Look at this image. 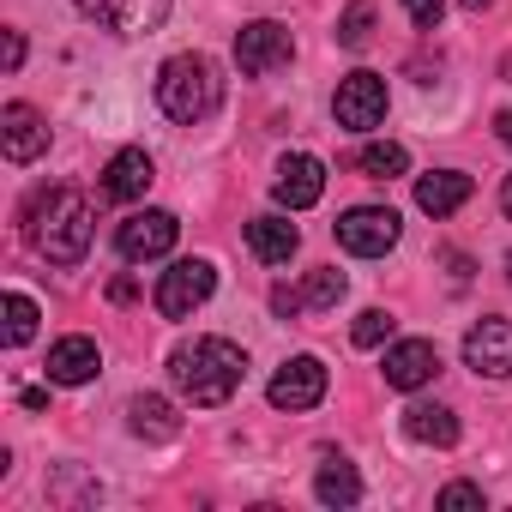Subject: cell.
<instances>
[{
    "instance_id": "cell-4",
    "label": "cell",
    "mask_w": 512,
    "mask_h": 512,
    "mask_svg": "<svg viewBox=\"0 0 512 512\" xmlns=\"http://www.w3.org/2000/svg\"><path fill=\"white\" fill-rule=\"evenodd\" d=\"M398 211L392 205H350L344 217H338V247L344 253H356V260H380V253H392L398 247Z\"/></svg>"
},
{
    "instance_id": "cell-15",
    "label": "cell",
    "mask_w": 512,
    "mask_h": 512,
    "mask_svg": "<svg viewBox=\"0 0 512 512\" xmlns=\"http://www.w3.org/2000/svg\"><path fill=\"white\" fill-rule=\"evenodd\" d=\"M151 181H157L151 157H145L139 145H127V151H115V157H109V169H103V199L133 205V199H145V187H151Z\"/></svg>"
},
{
    "instance_id": "cell-13",
    "label": "cell",
    "mask_w": 512,
    "mask_h": 512,
    "mask_svg": "<svg viewBox=\"0 0 512 512\" xmlns=\"http://www.w3.org/2000/svg\"><path fill=\"white\" fill-rule=\"evenodd\" d=\"M272 193H278L284 211H308V205H320V193H326V163L308 157V151L284 157L278 175H272Z\"/></svg>"
},
{
    "instance_id": "cell-10",
    "label": "cell",
    "mask_w": 512,
    "mask_h": 512,
    "mask_svg": "<svg viewBox=\"0 0 512 512\" xmlns=\"http://www.w3.org/2000/svg\"><path fill=\"white\" fill-rule=\"evenodd\" d=\"M266 398H272L278 410H314V404L326 398V362H320V356H290V362L272 374Z\"/></svg>"
},
{
    "instance_id": "cell-33",
    "label": "cell",
    "mask_w": 512,
    "mask_h": 512,
    "mask_svg": "<svg viewBox=\"0 0 512 512\" xmlns=\"http://www.w3.org/2000/svg\"><path fill=\"white\" fill-rule=\"evenodd\" d=\"M494 133H500V145H512V109H500V115H494Z\"/></svg>"
},
{
    "instance_id": "cell-22",
    "label": "cell",
    "mask_w": 512,
    "mask_h": 512,
    "mask_svg": "<svg viewBox=\"0 0 512 512\" xmlns=\"http://www.w3.org/2000/svg\"><path fill=\"white\" fill-rule=\"evenodd\" d=\"M356 169H362L368 181H392V175L410 169V151H404L398 139H368V145L356 151Z\"/></svg>"
},
{
    "instance_id": "cell-3",
    "label": "cell",
    "mask_w": 512,
    "mask_h": 512,
    "mask_svg": "<svg viewBox=\"0 0 512 512\" xmlns=\"http://www.w3.org/2000/svg\"><path fill=\"white\" fill-rule=\"evenodd\" d=\"M217 103H223V73H217L211 55L193 49V55H169V61L157 67V109H163L169 121L199 127V121L217 115Z\"/></svg>"
},
{
    "instance_id": "cell-30",
    "label": "cell",
    "mask_w": 512,
    "mask_h": 512,
    "mask_svg": "<svg viewBox=\"0 0 512 512\" xmlns=\"http://www.w3.org/2000/svg\"><path fill=\"white\" fill-rule=\"evenodd\" d=\"M0 67H7V73H19V67H25V37H19V31H7V49H0Z\"/></svg>"
},
{
    "instance_id": "cell-32",
    "label": "cell",
    "mask_w": 512,
    "mask_h": 512,
    "mask_svg": "<svg viewBox=\"0 0 512 512\" xmlns=\"http://www.w3.org/2000/svg\"><path fill=\"white\" fill-rule=\"evenodd\" d=\"M19 404H25V410H49V392H43V386H31V392H25Z\"/></svg>"
},
{
    "instance_id": "cell-19",
    "label": "cell",
    "mask_w": 512,
    "mask_h": 512,
    "mask_svg": "<svg viewBox=\"0 0 512 512\" xmlns=\"http://www.w3.org/2000/svg\"><path fill=\"white\" fill-rule=\"evenodd\" d=\"M464 199H470V175H464V169H434V175L416 181V205H422L428 217H452Z\"/></svg>"
},
{
    "instance_id": "cell-26",
    "label": "cell",
    "mask_w": 512,
    "mask_h": 512,
    "mask_svg": "<svg viewBox=\"0 0 512 512\" xmlns=\"http://www.w3.org/2000/svg\"><path fill=\"white\" fill-rule=\"evenodd\" d=\"M392 326H398V320H392L386 308H368V314H356V326H350V338H356L362 350H380V344L392 338Z\"/></svg>"
},
{
    "instance_id": "cell-5",
    "label": "cell",
    "mask_w": 512,
    "mask_h": 512,
    "mask_svg": "<svg viewBox=\"0 0 512 512\" xmlns=\"http://www.w3.org/2000/svg\"><path fill=\"white\" fill-rule=\"evenodd\" d=\"M332 115H338L344 133H374V127L386 121V79L368 73V67L344 73V79H338V97H332Z\"/></svg>"
},
{
    "instance_id": "cell-37",
    "label": "cell",
    "mask_w": 512,
    "mask_h": 512,
    "mask_svg": "<svg viewBox=\"0 0 512 512\" xmlns=\"http://www.w3.org/2000/svg\"><path fill=\"white\" fill-rule=\"evenodd\" d=\"M506 272H512V260H506Z\"/></svg>"
},
{
    "instance_id": "cell-35",
    "label": "cell",
    "mask_w": 512,
    "mask_h": 512,
    "mask_svg": "<svg viewBox=\"0 0 512 512\" xmlns=\"http://www.w3.org/2000/svg\"><path fill=\"white\" fill-rule=\"evenodd\" d=\"M458 7H464V13H482V7H488V0H458Z\"/></svg>"
},
{
    "instance_id": "cell-34",
    "label": "cell",
    "mask_w": 512,
    "mask_h": 512,
    "mask_svg": "<svg viewBox=\"0 0 512 512\" xmlns=\"http://www.w3.org/2000/svg\"><path fill=\"white\" fill-rule=\"evenodd\" d=\"M500 211H506V217H512V175H506V181H500Z\"/></svg>"
},
{
    "instance_id": "cell-16",
    "label": "cell",
    "mask_w": 512,
    "mask_h": 512,
    "mask_svg": "<svg viewBox=\"0 0 512 512\" xmlns=\"http://www.w3.org/2000/svg\"><path fill=\"white\" fill-rule=\"evenodd\" d=\"M247 247H253V260H266V266H290V253L302 247V229L290 217L266 211V217L247 223Z\"/></svg>"
},
{
    "instance_id": "cell-29",
    "label": "cell",
    "mask_w": 512,
    "mask_h": 512,
    "mask_svg": "<svg viewBox=\"0 0 512 512\" xmlns=\"http://www.w3.org/2000/svg\"><path fill=\"white\" fill-rule=\"evenodd\" d=\"M272 308L290 320V314H302V308H308V296H302V290H290V284H278V290H272Z\"/></svg>"
},
{
    "instance_id": "cell-21",
    "label": "cell",
    "mask_w": 512,
    "mask_h": 512,
    "mask_svg": "<svg viewBox=\"0 0 512 512\" xmlns=\"http://www.w3.org/2000/svg\"><path fill=\"white\" fill-rule=\"evenodd\" d=\"M314 494H320V506H356V500H362L356 464L338 458V452H326V464H320V476H314Z\"/></svg>"
},
{
    "instance_id": "cell-1",
    "label": "cell",
    "mask_w": 512,
    "mask_h": 512,
    "mask_svg": "<svg viewBox=\"0 0 512 512\" xmlns=\"http://www.w3.org/2000/svg\"><path fill=\"white\" fill-rule=\"evenodd\" d=\"M169 380L187 404L211 410V404H229L235 386L247 380V350L229 344V338H193L169 356Z\"/></svg>"
},
{
    "instance_id": "cell-36",
    "label": "cell",
    "mask_w": 512,
    "mask_h": 512,
    "mask_svg": "<svg viewBox=\"0 0 512 512\" xmlns=\"http://www.w3.org/2000/svg\"><path fill=\"white\" fill-rule=\"evenodd\" d=\"M500 79H506V85H512V55H506V61H500Z\"/></svg>"
},
{
    "instance_id": "cell-14",
    "label": "cell",
    "mask_w": 512,
    "mask_h": 512,
    "mask_svg": "<svg viewBox=\"0 0 512 512\" xmlns=\"http://www.w3.org/2000/svg\"><path fill=\"white\" fill-rule=\"evenodd\" d=\"M434 374H440V350H434L428 338H404V344L386 350V386H398V392H422Z\"/></svg>"
},
{
    "instance_id": "cell-18",
    "label": "cell",
    "mask_w": 512,
    "mask_h": 512,
    "mask_svg": "<svg viewBox=\"0 0 512 512\" xmlns=\"http://www.w3.org/2000/svg\"><path fill=\"white\" fill-rule=\"evenodd\" d=\"M127 428H133L139 440L163 446V440H175V434H181V416H175V404H169V398H157V392H139V398L127 404Z\"/></svg>"
},
{
    "instance_id": "cell-23",
    "label": "cell",
    "mask_w": 512,
    "mask_h": 512,
    "mask_svg": "<svg viewBox=\"0 0 512 512\" xmlns=\"http://www.w3.org/2000/svg\"><path fill=\"white\" fill-rule=\"evenodd\" d=\"M374 43V7L368 0H350L344 19H338V49H368Z\"/></svg>"
},
{
    "instance_id": "cell-17",
    "label": "cell",
    "mask_w": 512,
    "mask_h": 512,
    "mask_svg": "<svg viewBox=\"0 0 512 512\" xmlns=\"http://www.w3.org/2000/svg\"><path fill=\"white\" fill-rule=\"evenodd\" d=\"M103 374V350L91 344V338H61L55 350H49V380L55 386H85V380H97Z\"/></svg>"
},
{
    "instance_id": "cell-12",
    "label": "cell",
    "mask_w": 512,
    "mask_h": 512,
    "mask_svg": "<svg viewBox=\"0 0 512 512\" xmlns=\"http://www.w3.org/2000/svg\"><path fill=\"white\" fill-rule=\"evenodd\" d=\"M0 151H7V163H37L49 151V121L31 103H7L0 109Z\"/></svg>"
},
{
    "instance_id": "cell-7",
    "label": "cell",
    "mask_w": 512,
    "mask_h": 512,
    "mask_svg": "<svg viewBox=\"0 0 512 512\" xmlns=\"http://www.w3.org/2000/svg\"><path fill=\"white\" fill-rule=\"evenodd\" d=\"M290 55H296V43H290V31L278 19H253V25L235 31V67L247 79H266V73L290 67Z\"/></svg>"
},
{
    "instance_id": "cell-27",
    "label": "cell",
    "mask_w": 512,
    "mask_h": 512,
    "mask_svg": "<svg viewBox=\"0 0 512 512\" xmlns=\"http://www.w3.org/2000/svg\"><path fill=\"white\" fill-rule=\"evenodd\" d=\"M440 506H446V512H464V506L482 512V488H476V482H446V488H440Z\"/></svg>"
},
{
    "instance_id": "cell-31",
    "label": "cell",
    "mask_w": 512,
    "mask_h": 512,
    "mask_svg": "<svg viewBox=\"0 0 512 512\" xmlns=\"http://www.w3.org/2000/svg\"><path fill=\"white\" fill-rule=\"evenodd\" d=\"M133 296H139V284H133V278H115V284H109V302H133Z\"/></svg>"
},
{
    "instance_id": "cell-6",
    "label": "cell",
    "mask_w": 512,
    "mask_h": 512,
    "mask_svg": "<svg viewBox=\"0 0 512 512\" xmlns=\"http://www.w3.org/2000/svg\"><path fill=\"white\" fill-rule=\"evenodd\" d=\"M211 290H217L211 260H175V266L157 278V314H163V320H187L193 308L211 302Z\"/></svg>"
},
{
    "instance_id": "cell-24",
    "label": "cell",
    "mask_w": 512,
    "mask_h": 512,
    "mask_svg": "<svg viewBox=\"0 0 512 512\" xmlns=\"http://www.w3.org/2000/svg\"><path fill=\"white\" fill-rule=\"evenodd\" d=\"M37 320H43V314H37V302L13 290V296H7V344H13V350H25V344L37 338Z\"/></svg>"
},
{
    "instance_id": "cell-9",
    "label": "cell",
    "mask_w": 512,
    "mask_h": 512,
    "mask_svg": "<svg viewBox=\"0 0 512 512\" xmlns=\"http://www.w3.org/2000/svg\"><path fill=\"white\" fill-rule=\"evenodd\" d=\"M175 235H181L175 211H133V217L115 229V247H121V260L145 266V260H163V253L175 247Z\"/></svg>"
},
{
    "instance_id": "cell-28",
    "label": "cell",
    "mask_w": 512,
    "mask_h": 512,
    "mask_svg": "<svg viewBox=\"0 0 512 512\" xmlns=\"http://www.w3.org/2000/svg\"><path fill=\"white\" fill-rule=\"evenodd\" d=\"M404 13L416 31H440V13H446V0H404Z\"/></svg>"
},
{
    "instance_id": "cell-11",
    "label": "cell",
    "mask_w": 512,
    "mask_h": 512,
    "mask_svg": "<svg viewBox=\"0 0 512 512\" xmlns=\"http://www.w3.org/2000/svg\"><path fill=\"white\" fill-rule=\"evenodd\" d=\"M464 368H476L488 380H506L512 374V320H500V314L476 320L464 332Z\"/></svg>"
},
{
    "instance_id": "cell-8",
    "label": "cell",
    "mask_w": 512,
    "mask_h": 512,
    "mask_svg": "<svg viewBox=\"0 0 512 512\" xmlns=\"http://www.w3.org/2000/svg\"><path fill=\"white\" fill-rule=\"evenodd\" d=\"M169 7H175V0H79V13L97 19L115 37H151V31H163Z\"/></svg>"
},
{
    "instance_id": "cell-25",
    "label": "cell",
    "mask_w": 512,
    "mask_h": 512,
    "mask_svg": "<svg viewBox=\"0 0 512 512\" xmlns=\"http://www.w3.org/2000/svg\"><path fill=\"white\" fill-rule=\"evenodd\" d=\"M302 296H308V308H338V302H344V272H338V266H320V272H308Z\"/></svg>"
},
{
    "instance_id": "cell-2",
    "label": "cell",
    "mask_w": 512,
    "mask_h": 512,
    "mask_svg": "<svg viewBox=\"0 0 512 512\" xmlns=\"http://www.w3.org/2000/svg\"><path fill=\"white\" fill-rule=\"evenodd\" d=\"M91 199L79 187H55L31 205V247L49 266H79L91 253Z\"/></svg>"
},
{
    "instance_id": "cell-20",
    "label": "cell",
    "mask_w": 512,
    "mask_h": 512,
    "mask_svg": "<svg viewBox=\"0 0 512 512\" xmlns=\"http://www.w3.org/2000/svg\"><path fill=\"white\" fill-rule=\"evenodd\" d=\"M404 434L416 446H458V416L446 404H410L404 410Z\"/></svg>"
}]
</instances>
